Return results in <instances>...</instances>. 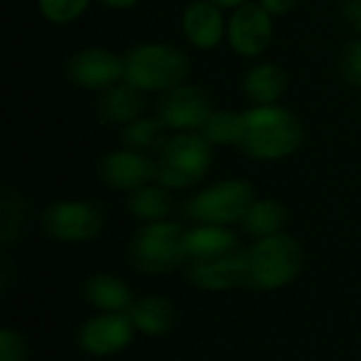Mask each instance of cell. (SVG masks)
Segmentation results:
<instances>
[{"label": "cell", "mask_w": 361, "mask_h": 361, "mask_svg": "<svg viewBox=\"0 0 361 361\" xmlns=\"http://www.w3.org/2000/svg\"><path fill=\"white\" fill-rule=\"evenodd\" d=\"M247 247L228 226H203L186 231L182 271L188 283L207 292L243 286Z\"/></svg>", "instance_id": "obj_1"}, {"label": "cell", "mask_w": 361, "mask_h": 361, "mask_svg": "<svg viewBox=\"0 0 361 361\" xmlns=\"http://www.w3.org/2000/svg\"><path fill=\"white\" fill-rule=\"evenodd\" d=\"M305 142L302 121L286 106H252L239 116L237 148L252 161H281Z\"/></svg>", "instance_id": "obj_2"}, {"label": "cell", "mask_w": 361, "mask_h": 361, "mask_svg": "<svg viewBox=\"0 0 361 361\" xmlns=\"http://www.w3.org/2000/svg\"><path fill=\"white\" fill-rule=\"evenodd\" d=\"M305 267L302 243L288 235L277 233L256 239L247 247L245 281L243 288L252 292H273L292 283Z\"/></svg>", "instance_id": "obj_3"}, {"label": "cell", "mask_w": 361, "mask_h": 361, "mask_svg": "<svg viewBox=\"0 0 361 361\" xmlns=\"http://www.w3.org/2000/svg\"><path fill=\"white\" fill-rule=\"evenodd\" d=\"M125 80L144 93H165L190 76V57L176 44L140 42L125 55Z\"/></svg>", "instance_id": "obj_4"}, {"label": "cell", "mask_w": 361, "mask_h": 361, "mask_svg": "<svg viewBox=\"0 0 361 361\" xmlns=\"http://www.w3.org/2000/svg\"><path fill=\"white\" fill-rule=\"evenodd\" d=\"M214 146L199 131H182L167 137L157 152V182L167 190L197 186L212 169Z\"/></svg>", "instance_id": "obj_5"}, {"label": "cell", "mask_w": 361, "mask_h": 361, "mask_svg": "<svg viewBox=\"0 0 361 361\" xmlns=\"http://www.w3.org/2000/svg\"><path fill=\"white\" fill-rule=\"evenodd\" d=\"M256 201V188L241 178H228L209 184L195 192L184 205L182 214L192 224L203 226H233L241 224L250 205Z\"/></svg>", "instance_id": "obj_6"}, {"label": "cell", "mask_w": 361, "mask_h": 361, "mask_svg": "<svg viewBox=\"0 0 361 361\" xmlns=\"http://www.w3.org/2000/svg\"><path fill=\"white\" fill-rule=\"evenodd\" d=\"M186 228L180 222L161 220L144 224L129 241V262L142 275H165L182 269Z\"/></svg>", "instance_id": "obj_7"}, {"label": "cell", "mask_w": 361, "mask_h": 361, "mask_svg": "<svg viewBox=\"0 0 361 361\" xmlns=\"http://www.w3.org/2000/svg\"><path fill=\"white\" fill-rule=\"evenodd\" d=\"M106 216L104 207L95 201H55L44 207L40 216L42 231L63 243H85L93 241L104 228Z\"/></svg>", "instance_id": "obj_8"}, {"label": "cell", "mask_w": 361, "mask_h": 361, "mask_svg": "<svg viewBox=\"0 0 361 361\" xmlns=\"http://www.w3.org/2000/svg\"><path fill=\"white\" fill-rule=\"evenodd\" d=\"M212 112H214L212 95L203 87L188 85V82L161 93L157 104V116L173 133L199 131Z\"/></svg>", "instance_id": "obj_9"}, {"label": "cell", "mask_w": 361, "mask_h": 361, "mask_svg": "<svg viewBox=\"0 0 361 361\" xmlns=\"http://www.w3.org/2000/svg\"><path fill=\"white\" fill-rule=\"evenodd\" d=\"M66 76L78 89L102 93L112 85L125 80V61L110 49L87 47L76 51L68 59Z\"/></svg>", "instance_id": "obj_10"}, {"label": "cell", "mask_w": 361, "mask_h": 361, "mask_svg": "<svg viewBox=\"0 0 361 361\" xmlns=\"http://www.w3.org/2000/svg\"><path fill=\"white\" fill-rule=\"evenodd\" d=\"M275 25L258 2H247L235 8L226 21V40L231 49L247 59L260 57L273 42Z\"/></svg>", "instance_id": "obj_11"}, {"label": "cell", "mask_w": 361, "mask_h": 361, "mask_svg": "<svg viewBox=\"0 0 361 361\" xmlns=\"http://www.w3.org/2000/svg\"><path fill=\"white\" fill-rule=\"evenodd\" d=\"M97 176L112 190L133 192L157 182V159L131 148L110 150L99 159Z\"/></svg>", "instance_id": "obj_12"}, {"label": "cell", "mask_w": 361, "mask_h": 361, "mask_svg": "<svg viewBox=\"0 0 361 361\" xmlns=\"http://www.w3.org/2000/svg\"><path fill=\"white\" fill-rule=\"evenodd\" d=\"M135 326L129 313H99L78 330V347L95 357L125 351L133 341Z\"/></svg>", "instance_id": "obj_13"}, {"label": "cell", "mask_w": 361, "mask_h": 361, "mask_svg": "<svg viewBox=\"0 0 361 361\" xmlns=\"http://www.w3.org/2000/svg\"><path fill=\"white\" fill-rule=\"evenodd\" d=\"M226 17L220 6L209 0H195L182 13V34L190 47L212 51L226 38Z\"/></svg>", "instance_id": "obj_14"}, {"label": "cell", "mask_w": 361, "mask_h": 361, "mask_svg": "<svg viewBox=\"0 0 361 361\" xmlns=\"http://www.w3.org/2000/svg\"><path fill=\"white\" fill-rule=\"evenodd\" d=\"M95 112L102 123L125 127L146 112V93L137 87L129 85L127 80H121L112 85L110 89L102 91L95 102Z\"/></svg>", "instance_id": "obj_15"}, {"label": "cell", "mask_w": 361, "mask_h": 361, "mask_svg": "<svg viewBox=\"0 0 361 361\" xmlns=\"http://www.w3.org/2000/svg\"><path fill=\"white\" fill-rule=\"evenodd\" d=\"M290 78L279 63L267 61L250 68L243 76L241 89L252 106H271L279 104L288 93Z\"/></svg>", "instance_id": "obj_16"}, {"label": "cell", "mask_w": 361, "mask_h": 361, "mask_svg": "<svg viewBox=\"0 0 361 361\" xmlns=\"http://www.w3.org/2000/svg\"><path fill=\"white\" fill-rule=\"evenodd\" d=\"M85 300L102 313H129L133 307V294L129 286L108 273L91 275L82 286Z\"/></svg>", "instance_id": "obj_17"}, {"label": "cell", "mask_w": 361, "mask_h": 361, "mask_svg": "<svg viewBox=\"0 0 361 361\" xmlns=\"http://www.w3.org/2000/svg\"><path fill=\"white\" fill-rule=\"evenodd\" d=\"M129 317L137 332L146 336H163L176 324V307L163 296H144L133 302Z\"/></svg>", "instance_id": "obj_18"}, {"label": "cell", "mask_w": 361, "mask_h": 361, "mask_svg": "<svg viewBox=\"0 0 361 361\" xmlns=\"http://www.w3.org/2000/svg\"><path fill=\"white\" fill-rule=\"evenodd\" d=\"M288 222V209L277 199H256L241 220V228L252 239H264L283 233Z\"/></svg>", "instance_id": "obj_19"}, {"label": "cell", "mask_w": 361, "mask_h": 361, "mask_svg": "<svg viewBox=\"0 0 361 361\" xmlns=\"http://www.w3.org/2000/svg\"><path fill=\"white\" fill-rule=\"evenodd\" d=\"M127 212L142 222H161L167 220V216L173 209V199H171V190H167L165 186L157 184H146L133 192H129L127 201Z\"/></svg>", "instance_id": "obj_20"}, {"label": "cell", "mask_w": 361, "mask_h": 361, "mask_svg": "<svg viewBox=\"0 0 361 361\" xmlns=\"http://www.w3.org/2000/svg\"><path fill=\"white\" fill-rule=\"evenodd\" d=\"M169 129L163 125V121L154 114V116H140L137 121L125 125L121 129V140L125 144V148L131 150H140V152H152V150H161L163 144L167 142L169 135H165Z\"/></svg>", "instance_id": "obj_21"}, {"label": "cell", "mask_w": 361, "mask_h": 361, "mask_svg": "<svg viewBox=\"0 0 361 361\" xmlns=\"http://www.w3.org/2000/svg\"><path fill=\"white\" fill-rule=\"evenodd\" d=\"M239 116L241 112L220 108L207 116L199 133L212 144V146H235L237 144V133H239Z\"/></svg>", "instance_id": "obj_22"}, {"label": "cell", "mask_w": 361, "mask_h": 361, "mask_svg": "<svg viewBox=\"0 0 361 361\" xmlns=\"http://www.w3.org/2000/svg\"><path fill=\"white\" fill-rule=\"evenodd\" d=\"M25 218H27L25 199L15 190H4L2 203H0V239H2V243H11L21 235V231L25 226Z\"/></svg>", "instance_id": "obj_23"}, {"label": "cell", "mask_w": 361, "mask_h": 361, "mask_svg": "<svg viewBox=\"0 0 361 361\" xmlns=\"http://www.w3.org/2000/svg\"><path fill=\"white\" fill-rule=\"evenodd\" d=\"M40 15L53 23V25H68L78 21L87 8L91 6V0H36Z\"/></svg>", "instance_id": "obj_24"}, {"label": "cell", "mask_w": 361, "mask_h": 361, "mask_svg": "<svg viewBox=\"0 0 361 361\" xmlns=\"http://www.w3.org/2000/svg\"><path fill=\"white\" fill-rule=\"evenodd\" d=\"M30 345L23 334L17 330L4 328L0 332V361H27Z\"/></svg>", "instance_id": "obj_25"}, {"label": "cell", "mask_w": 361, "mask_h": 361, "mask_svg": "<svg viewBox=\"0 0 361 361\" xmlns=\"http://www.w3.org/2000/svg\"><path fill=\"white\" fill-rule=\"evenodd\" d=\"M341 74L351 85L361 89V36L347 42L341 55Z\"/></svg>", "instance_id": "obj_26"}, {"label": "cell", "mask_w": 361, "mask_h": 361, "mask_svg": "<svg viewBox=\"0 0 361 361\" xmlns=\"http://www.w3.org/2000/svg\"><path fill=\"white\" fill-rule=\"evenodd\" d=\"M341 13L345 21L361 34V0H341Z\"/></svg>", "instance_id": "obj_27"}, {"label": "cell", "mask_w": 361, "mask_h": 361, "mask_svg": "<svg viewBox=\"0 0 361 361\" xmlns=\"http://www.w3.org/2000/svg\"><path fill=\"white\" fill-rule=\"evenodd\" d=\"M258 4L273 17H283L288 15L296 4L298 0H258Z\"/></svg>", "instance_id": "obj_28"}, {"label": "cell", "mask_w": 361, "mask_h": 361, "mask_svg": "<svg viewBox=\"0 0 361 361\" xmlns=\"http://www.w3.org/2000/svg\"><path fill=\"white\" fill-rule=\"evenodd\" d=\"M99 2L114 11H127V8H133L140 0H99Z\"/></svg>", "instance_id": "obj_29"}, {"label": "cell", "mask_w": 361, "mask_h": 361, "mask_svg": "<svg viewBox=\"0 0 361 361\" xmlns=\"http://www.w3.org/2000/svg\"><path fill=\"white\" fill-rule=\"evenodd\" d=\"M209 2H214V4H216V6H220L222 11H235V8H239V6L247 4L250 0H209Z\"/></svg>", "instance_id": "obj_30"}]
</instances>
